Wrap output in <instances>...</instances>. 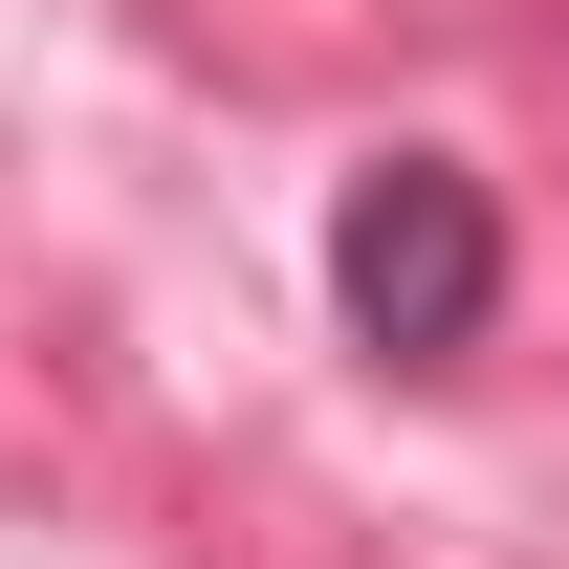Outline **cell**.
I'll return each instance as SVG.
<instances>
[{
    "mask_svg": "<svg viewBox=\"0 0 569 569\" xmlns=\"http://www.w3.org/2000/svg\"><path fill=\"white\" fill-rule=\"evenodd\" d=\"M329 307H351V351L460 372L503 329V198L460 176V153H372L351 198H329Z\"/></svg>",
    "mask_w": 569,
    "mask_h": 569,
    "instance_id": "6da1fadb",
    "label": "cell"
}]
</instances>
